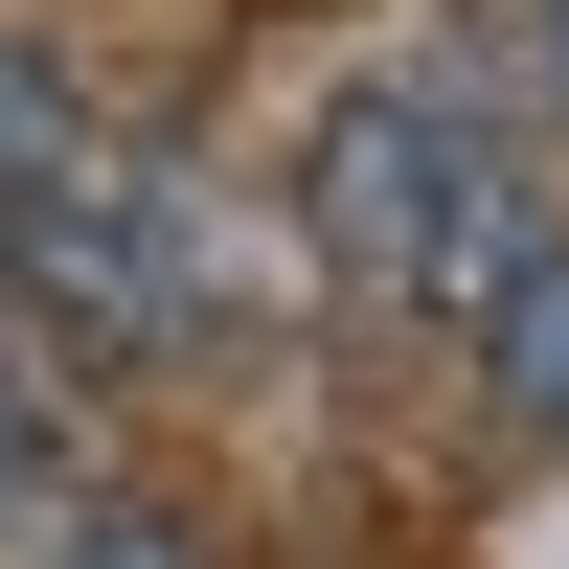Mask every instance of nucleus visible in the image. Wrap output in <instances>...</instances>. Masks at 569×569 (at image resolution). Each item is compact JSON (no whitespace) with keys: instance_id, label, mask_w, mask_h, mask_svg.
Returning <instances> with one entry per match:
<instances>
[{"instance_id":"obj_1","label":"nucleus","mask_w":569,"mask_h":569,"mask_svg":"<svg viewBox=\"0 0 569 569\" xmlns=\"http://www.w3.org/2000/svg\"><path fill=\"white\" fill-rule=\"evenodd\" d=\"M297 206H319V273H342V297H388V319H456V297H479V273L547 228L479 91H342Z\"/></svg>"},{"instance_id":"obj_4","label":"nucleus","mask_w":569,"mask_h":569,"mask_svg":"<svg viewBox=\"0 0 569 569\" xmlns=\"http://www.w3.org/2000/svg\"><path fill=\"white\" fill-rule=\"evenodd\" d=\"M23 569H206L160 525V501H114V479H46V525H23Z\"/></svg>"},{"instance_id":"obj_5","label":"nucleus","mask_w":569,"mask_h":569,"mask_svg":"<svg viewBox=\"0 0 569 569\" xmlns=\"http://www.w3.org/2000/svg\"><path fill=\"white\" fill-rule=\"evenodd\" d=\"M501 46H525V91L569 114V0H525V23H501Z\"/></svg>"},{"instance_id":"obj_2","label":"nucleus","mask_w":569,"mask_h":569,"mask_svg":"<svg viewBox=\"0 0 569 569\" xmlns=\"http://www.w3.org/2000/svg\"><path fill=\"white\" fill-rule=\"evenodd\" d=\"M456 342H479V388H501V433H547L569 456V228H525V251L456 297Z\"/></svg>"},{"instance_id":"obj_3","label":"nucleus","mask_w":569,"mask_h":569,"mask_svg":"<svg viewBox=\"0 0 569 569\" xmlns=\"http://www.w3.org/2000/svg\"><path fill=\"white\" fill-rule=\"evenodd\" d=\"M91 160H114V137H91V91L46 69V46H0V206H69Z\"/></svg>"}]
</instances>
